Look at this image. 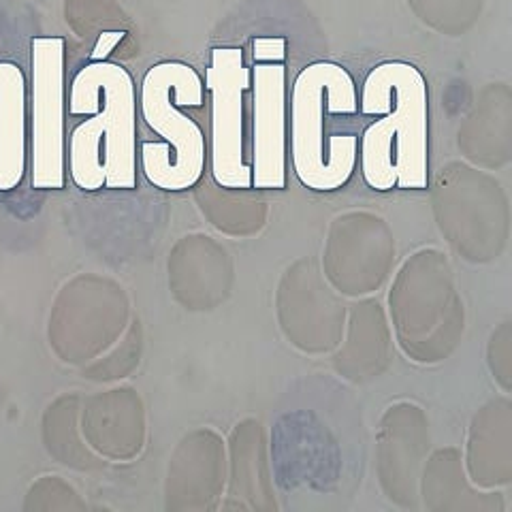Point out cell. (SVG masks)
Here are the masks:
<instances>
[{
    "instance_id": "ba28073f",
    "label": "cell",
    "mask_w": 512,
    "mask_h": 512,
    "mask_svg": "<svg viewBox=\"0 0 512 512\" xmlns=\"http://www.w3.org/2000/svg\"><path fill=\"white\" fill-rule=\"evenodd\" d=\"M28 173V79L20 64L0 60V192Z\"/></svg>"
},
{
    "instance_id": "277c9868",
    "label": "cell",
    "mask_w": 512,
    "mask_h": 512,
    "mask_svg": "<svg viewBox=\"0 0 512 512\" xmlns=\"http://www.w3.org/2000/svg\"><path fill=\"white\" fill-rule=\"evenodd\" d=\"M139 116L160 139L139 141V171L150 186L184 192L197 186L207 163V143L199 122L186 114L201 109L205 86L188 62L152 64L139 86Z\"/></svg>"
},
{
    "instance_id": "7a4b0ae2",
    "label": "cell",
    "mask_w": 512,
    "mask_h": 512,
    "mask_svg": "<svg viewBox=\"0 0 512 512\" xmlns=\"http://www.w3.org/2000/svg\"><path fill=\"white\" fill-rule=\"evenodd\" d=\"M137 88L118 62L90 60L73 77L69 116L86 118L67 139V171L84 192L135 190L139 182Z\"/></svg>"
},
{
    "instance_id": "6da1fadb",
    "label": "cell",
    "mask_w": 512,
    "mask_h": 512,
    "mask_svg": "<svg viewBox=\"0 0 512 512\" xmlns=\"http://www.w3.org/2000/svg\"><path fill=\"white\" fill-rule=\"evenodd\" d=\"M359 165L376 192L429 186V86L414 64L380 62L359 92Z\"/></svg>"
},
{
    "instance_id": "52a82bcc",
    "label": "cell",
    "mask_w": 512,
    "mask_h": 512,
    "mask_svg": "<svg viewBox=\"0 0 512 512\" xmlns=\"http://www.w3.org/2000/svg\"><path fill=\"white\" fill-rule=\"evenodd\" d=\"M210 94V173L227 190L252 188L246 137L250 67L242 47H214L203 77Z\"/></svg>"
},
{
    "instance_id": "8992f818",
    "label": "cell",
    "mask_w": 512,
    "mask_h": 512,
    "mask_svg": "<svg viewBox=\"0 0 512 512\" xmlns=\"http://www.w3.org/2000/svg\"><path fill=\"white\" fill-rule=\"evenodd\" d=\"M250 67V137L248 163L252 188H286L288 160V86L286 39L256 37Z\"/></svg>"
},
{
    "instance_id": "5b68a950",
    "label": "cell",
    "mask_w": 512,
    "mask_h": 512,
    "mask_svg": "<svg viewBox=\"0 0 512 512\" xmlns=\"http://www.w3.org/2000/svg\"><path fill=\"white\" fill-rule=\"evenodd\" d=\"M67 41H30L28 173L35 190L67 186Z\"/></svg>"
},
{
    "instance_id": "3957f363",
    "label": "cell",
    "mask_w": 512,
    "mask_h": 512,
    "mask_svg": "<svg viewBox=\"0 0 512 512\" xmlns=\"http://www.w3.org/2000/svg\"><path fill=\"white\" fill-rule=\"evenodd\" d=\"M291 163L301 186L314 192L344 188L359 163L363 118L355 77L338 62L303 67L291 90Z\"/></svg>"
}]
</instances>
